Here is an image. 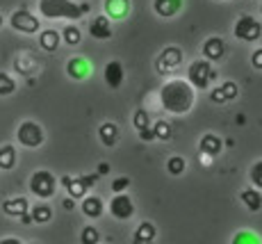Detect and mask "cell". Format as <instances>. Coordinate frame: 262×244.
Here are the masks:
<instances>
[{"label": "cell", "mask_w": 262, "mask_h": 244, "mask_svg": "<svg viewBox=\"0 0 262 244\" xmlns=\"http://www.w3.org/2000/svg\"><path fill=\"white\" fill-rule=\"evenodd\" d=\"M160 103L171 114H187L196 103V91L187 80H169L160 89Z\"/></svg>", "instance_id": "1"}, {"label": "cell", "mask_w": 262, "mask_h": 244, "mask_svg": "<svg viewBox=\"0 0 262 244\" xmlns=\"http://www.w3.org/2000/svg\"><path fill=\"white\" fill-rule=\"evenodd\" d=\"M89 3H75V0H39V14L43 18H67L78 21L89 14Z\"/></svg>", "instance_id": "2"}, {"label": "cell", "mask_w": 262, "mask_h": 244, "mask_svg": "<svg viewBox=\"0 0 262 244\" xmlns=\"http://www.w3.org/2000/svg\"><path fill=\"white\" fill-rule=\"evenodd\" d=\"M214 78H216V71L212 69V64H210L208 59H199V62L189 64L187 83L194 89H208Z\"/></svg>", "instance_id": "3"}, {"label": "cell", "mask_w": 262, "mask_h": 244, "mask_svg": "<svg viewBox=\"0 0 262 244\" xmlns=\"http://www.w3.org/2000/svg\"><path fill=\"white\" fill-rule=\"evenodd\" d=\"M57 190V178H55L50 171L46 169H39L30 176V192L39 199H50Z\"/></svg>", "instance_id": "4"}, {"label": "cell", "mask_w": 262, "mask_h": 244, "mask_svg": "<svg viewBox=\"0 0 262 244\" xmlns=\"http://www.w3.org/2000/svg\"><path fill=\"white\" fill-rule=\"evenodd\" d=\"M16 139L25 149H39L43 144V139H46V133H43V128L37 121H23L16 130Z\"/></svg>", "instance_id": "5"}, {"label": "cell", "mask_w": 262, "mask_h": 244, "mask_svg": "<svg viewBox=\"0 0 262 244\" xmlns=\"http://www.w3.org/2000/svg\"><path fill=\"white\" fill-rule=\"evenodd\" d=\"M233 34L239 39V42H258L262 37V23L258 18L249 16V14H244V16H239L237 21H235V28H233Z\"/></svg>", "instance_id": "6"}, {"label": "cell", "mask_w": 262, "mask_h": 244, "mask_svg": "<svg viewBox=\"0 0 262 244\" xmlns=\"http://www.w3.org/2000/svg\"><path fill=\"white\" fill-rule=\"evenodd\" d=\"M180 64H183V50H180L178 46H167V48L158 55V59H155V69H158L160 75L173 73Z\"/></svg>", "instance_id": "7"}, {"label": "cell", "mask_w": 262, "mask_h": 244, "mask_svg": "<svg viewBox=\"0 0 262 244\" xmlns=\"http://www.w3.org/2000/svg\"><path fill=\"white\" fill-rule=\"evenodd\" d=\"M9 25H12L16 32H23V34H34V32H39V28H41L39 18L34 16L32 12H28V9H16V12H12Z\"/></svg>", "instance_id": "8"}, {"label": "cell", "mask_w": 262, "mask_h": 244, "mask_svg": "<svg viewBox=\"0 0 262 244\" xmlns=\"http://www.w3.org/2000/svg\"><path fill=\"white\" fill-rule=\"evenodd\" d=\"M110 212H112L114 219L125 221L135 215V203L128 194H117L112 201H110Z\"/></svg>", "instance_id": "9"}, {"label": "cell", "mask_w": 262, "mask_h": 244, "mask_svg": "<svg viewBox=\"0 0 262 244\" xmlns=\"http://www.w3.org/2000/svg\"><path fill=\"white\" fill-rule=\"evenodd\" d=\"M103 78H105V83H107L110 89H119L121 85H123V80H125L123 64H121L119 59L107 62V64H105V69H103Z\"/></svg>", "instance_id": "10"}, {"label": "cell", "mask_w": 262, "mask_h": 244, "mask_svg": "<svg viewBox=\"0 0 262 244\" xmlns=\"http://www.w3.org/2000/svg\"><path fill=\"white\" fill-rule=\"evenodd\" d=\"M89 34H92L94 39H98V42L112 39V34H114L112 21H110V18L105 16V14H100V16L92 18V23H89Z\"/></svg>", "instance_id": "11"}, {"label": "cell", "mask_w": 262, "mask_h": 244, "mask_svg": "<svg viewBox=\"0 0 262 244\" xmlns=\"http://www.w3.org/2000/svg\"><path fill=\"white\" fill-rule=\"evenodd\" d=\"M67 73L73 80H87L89 73H92V62L87 57H80V55L78 57H71L67 62Z\"/></svg>", "instance_id": "12"}, {"label": "cell", "mask_w": 262, "mask_h": 244, "mask_svg": "<svg viewBox=\"0 0 262 244\" xmlns=\"http://www.w3.org/2000/svg\"><path fill=\"white\" fill-rule=\"evenodd\" d=\"M103 7L110 21H123L130 14V0H105Z\"/></svg>", "instance_id": "13"}, {"label": "cell", "mask_w": 262, "mask_h": 244, "mask_svg": "<svg viewBox=\"0 0 262 244\" xmlns=\"http://www.w3.org/2000/svg\"><path fill=\"white\" fill-rule=\"evenodd\" d=\"M224 53H226V44H224V39H221V37L205 39V44H203V57L208 59V62H219V59L224 57Z\"/></svg>", "instance_id": "14"}, {"label": "cell", "mask_w": 262, "mask_h": 244, "mask_svg": "<svg viewBox=\"0 0 262 244\" xmlns=\"http://www.w3.org/2000/svg\"><path fill=\"white\" fill-rule=\"evenodd\" d=\"M153 9L158 16L162 18H173L183 9V0H153Z\"/></svg>", "instance_id": "15"}, {"label": "cell", "mask_w": 262, "mask_h": 244, "mask_svg": "<svg viewBox=\"0 0 262 244\" xmlns=\"http://www.w3.org/2000/svg\"><path fill=\"white\" fill-rule=\"evenodd\" d=\"M199 149H201V153H203V155L214 157V155H219V153H221V149H224V141H221V137H216V135H212V133H208V135L201 137Z\"/></svg>", "instance_id": "16"}, {"label": "cell", "mask_w": 262, "mask_h": 244, "mask_svg": "<svg viewBox=\"0 0 262 244\" xmlns=\"http://www.w3.org/2000/svg\"><path fill=\"white\" fill-rule=\"evenodd\" d=\"M3 212L9 217H23L25 212H30V203L25 196H16V199H7L3 203Z\"/></svg>", "instance_id": "17"}, {"label": "cell", "mask_w": 262, "mask_h": 244, "mask_svg": "<svg viewBox=\"0 0 262 244\" xmlns=\"http://www.w3.org/2000/svg\"><path fill=\"white\" fill-rule=\"evenodd\" d=\"M62 185L69 190V196L75 201V199H84V194H87L89 187L84 185V178H71V176H64L62 178Z\"/></svg>", "instance_id": "18"}, {"label": "cell", "mask_w": 262, "mask_h": 244, "mask_svg": "<svg viewBox=\"0 0 262 244\" xmlns=\"http://www.w3.org/2000/svg\"><path fill=\"white\" fill-rule=\"evenodd\" d=\"M59 42H62V37L57 30H41V34H39V46L46 53H55L59 48Z\"/></svg>", "instance_id": "19"}, {"label": "cell", "mask_w": 262, "mask_h": 244, "mask_svg": "<svg viewBox=\"0 0 262 244\" xmlns=\"http://www.w3.org/2000/svg\"><path fill=\"white\" fill-rule=\"evenodd\" d=\"M80 208H82V212L89 219H98L103 215V199H98V196H84Z\"/></svg>", "instance_id": "20"}, {"label": "cell", "mask_w": 262, "mask_h": 244, "mask_svg": "<svg viewBox=\"0 0 262 244\" xmlns=\"http://www.w3.org/2000/svg\"><path fill=\"white\" fill-rule=\"evenodd\" d=\"M155 235H158V231H155L153 223L142 221L137 226V231H135V244H150L155 240Z\"/></svg>", "instance_id": "21"}, {"label": "cell", "mask_w": 262, "mask_h": 244, "mask_svg": "<svg viewBox=\"0 0 262 244\" xmlns=\"http://www.w3.org/2000/svg\"><path fill=\"white\" fill-rule=\"evenodd\" d=\"M98 137H100V141H103L105 146H114L117 144V139H119V126L112 124V121H107V124H103L98 128Z\"/></svg>", "instance_id": "22"}, {"label": "cell", "mask_w": 262, "mask_h": 244, "mask_svg": "<svg viewBox=\"0 0 262 244\" xmlns=\"http://www.w3.org/2000/svg\"><path fill=\"white\" fill-rule=\"evenodd\" d=\"M16 167V149L12 144H5L0 146V169L9 171Z\"/></svg>", "instance_id": "23"}, {"label": "cell", "mask_w": 262, "mask_h": 244, "mask_svg": "<svg viewBox=\"0 0 262 244\" xmlns=\"http://www.w3.org/2000/svg\"><path fill=\"white\" fill-rule=\"evenodd\" d=\"M242 203L249 208L251 212H258L262 208V194L260 190H244L242 192Z\"/></svg>", "instance_id": "24"}, {"label": "cell", "mask_w": 262, "mask_h": 244, "mask_svg": "<svg viewBox=\"0 0 262 244\" xmlns=\"http://www.w3.org/2000/svg\"><path fill=\"white\" fill-rule=\"evenodd\" d=\"M30 217H32L34 223H48L53 219V208L46 206V203H39V206H34L30 210Z\"/></svg>", "instance_id": "25"}, {"label": "cell", "mask_w": 262, "mask_h": 244, "mask_svg": "<svg viewBox=\"0 0 262 244\" xmlns=\"http://www.w3.org/2000/svg\"><path fill=\"white\" fill-rule=\"evenodd\" d=\"M59 37H62V42L67 46H78L80 42H82V32H80L78 25H67Z\"/></svg>", "instance_id": "26"}, {"label": "cell", "mask_w": 262, "mask_h": 244, "mask_svg": "<svg viewBox=\"0 0 262 244\" xmlns=\"http://www.w3.org/2000/svg\"><path fill=\"white\" fill-rule=\"evenodd\" d=\"M14 91H16L14 78L9 73H5V71H0V96H12Z\"/></svg>", "instance_id": "27"}, {"label": "cell", "mask_w": 262, "mask_h": 244, "mask_svg": "<svg viewBox=\"0 0 262 244\" xmlns=\"http://www.w3.org/2000/svg\"><path fill=\"white\" fill-rule=\"evenodd\" d=\"M153 133H155V139L167 141V139H171L173 130H171V124H167V121H155V124H153Z\"/></svg>", "instance_id": "28"}, {"label": "cell", "mask_w": 262, "mask_h": 244, "mask_svg": "<svg viewBox=\"0 0 262 244\" xmlns=\"http://www.w3.org/2000/svg\"><path fill=\"white\" fill-rule=\"evenodd\" d=\"M133 124H135V128H137V133H144L146 128H150L148 112H146V110H137V112H135V116H133Z\"/></svg>", "instance_id": "29"}, {"label": "cell", "mask_w": 262, "mask_h": 244, "mask_svg": "<svg viewBox=\"0 0 262 244\" xmlns=\"http://www.w3.org/2000/svg\"><path fill=\"white\" fill-rule=\"evenodd\" d=\"M185 157H180V155H173V157H169V162H167V169H169V174L171 176H180L185 171Z\"/></svg>", "instance_id": "30"}, {"label": "cell", "mask_w": 262, "mask_h": 244, "mask_svg": "<svg viewBox=\"0 0 262 244\" xmlns=\"http://www.w3.org/2000/svg\"><path fill=\"white\" fill-rule=\"evenodd\" d=\"M233 244H262V242L253 231H239L237 235L233 237Z\"/></svg>", "instance_id": "31"}, {"label": "cell", "mask_w": 262, "mask_h": 244, "mask_svg": "<svg viewBox=\"0 0 262 244\" xmlns=\"http://www.w3.org/2000/svg\"><path fill=\"white\" fill-rule=\"evenodd\" d=\"M100 240V233L96 231L94 226H84L82 228V235H80V242L82 244H98Z\"/></svg>", "instance_id": "32"}, {"label": "cell", "mask_w": 262, "mask_h": 244, "mask_svg": "<svg viewBox=\"0 0 262 244\" xmlns=\"http://www.w3.org/2000/svg\"><path fill=\"white\" fill-rule=\"evenodd\" d=\"M251 182L255 185V190H262V160H258L253 167H251Z\"/></svg>", "instance_id": "33"}, {"label": "cell", "mask_w": 262, "mask_h": 244, "mask_svg": "<svg viewBox=\"0 0 262 244\" xmlns=\"http://www.w3.org/2000/svg\"><path fill=\"white\" fill-rule=\"evenodd\" d=\"M210 100H212V103H226L228 96H226V91L221 87H214L212 91H210Z\"/></svg>", "instance_id": "34"}, {"label": "cell", "mask_w": 262, "mask_h": 244, "mask_svg": "<svg viewBox=\"0 0 262 244\" xmlns=\"http://www.w3.org/2000/svg\"><path fill=\"white\" fill-rule=\"evenodd\" d=\"M130 185V180L128 178H117V180L112 182V190H114V194H123V190Z\"/></svg>", "instance_id": "35"}, {"label": "cell", "mask_w": 262, "mask_h": 244, "mask_svg": "<svg viewBox=\"0 0 262 244\" xmlns=\"http://www.w3.org/2000/svg\"><path fill=\"white\" fill-rule=\"evenodd\" d=\"M221 89L226 91V96H228V100L237 98V85H235V83H224V85H221Z\"/></svg>", "instance_id": "36"}, {"label": "cell", "mask_w": 262, "mask_h": 244, "mask_svg": "<svg viewBox=\"0 0 262 244\" xmlns=\"http://www.w3.org/2000/svg\"><path fill=\"white\" fill-rule=\"evenodd\" d=\"M251 64H253V69L262 71V48H258L253 55H251Z\"/></svg>", "instance_id": "37"}, {"label": "cell", "mask_w": 262, "mask_h": 244, "mask_svg": "<svg viewBox=\"0 0 262 244\" xmlns=\"http://www.w3.org/2000/svg\"><path fill=\"white\" fill-rule=\"evenodd\" d=\"M139 137H142L144 141H153V139H155V133H153V124H150V128H146L144 133H139Z\"/></svg>", "instance_id": "38"}, {"label": "cell", "mask_w": 262, "mask_h": 244, "mask_svg": "<svg viewBox=\"0 0 262 244\" xmlns=\"http://www.w3.org/2000/svg\"><path fill=\"white\" fill-rule=\"evenodd\" d=\"M0 244H23V242L18 240V237H3V240H0Z\"/></svg>", "instance_id": "39"}, {"label": "cell", "mask_w": 262, "mask_h": 244, "mask_svg": "<svg viewBox=\"0 0 262 244\" xmlns=\"http://www.w3.org/2000/svg\"><path fill=\"white\" fill-rule=\"evenodd\" d=\"M107 171H110V165H107V162H100V165H98V176H105Z\"/></svg>", "instance_id": "40"}, {"label": "cell", "mask_w": 262, "mask_h": 244, "mask_svg": "<svg viewBox=\"0 0 262 244\" xmlns=\"http://www.w3.org/2000/svg\"><path fill=\"white\" fill-rule=\"evenodd\" d=\"M62 206H64V210H73V208H75V203H73V199H64Z\"/></svg>", "instance_id": "41"}, {"label": "cell", "mask_w": 262, "mask_h": 244, "mask_svg": "<svg viewBox=\"0 0 262 244\" xmlns=\"http://www.w3.org/2000/svg\"><path fill=\"white\" fill-rule=\"evenodd\" d=\"M18 219H21L23 223H32V217H30V212H25L23 217H18Z\"/></svg>", "instance_id": "42"}, {"label": "cell", "mask_w": 262, "mask_h": 244, "mask_svg": "<svg viewBox=\"0 0 262 244\" xmlns=\"http://www.w3.org/2000/svg\"><path fill=\"white\" fill-rule=\"evenodd\" d=\"M3 23H5V18H3V14H0V28H3Z\"/></svg>", "instance_id": "43"}, {"label": "cell", "mask_w": 262, "mask_h": 244, "mask_svg": "<svg viewBox=\"0 0 262 244\" xmlns=\"http://www.w3.org/2000/svg\"><path fill=\"white\" fill-rule=\"evenodd\" d=\"M30 244H39V242H30Z\"/></svg>", "instance_id": "44"}, {"label": "cell", "mask_w": 262, "mask_h": 244, "mask_svg": "<svg viewBox=\"0 0 262 244\" xmlns=\"http://www.w3.org/2000/svg\"><path fill=\"white\" fill-rule=\"evenodd\" d=\"M260 12H262V5H260Z\"/></svg>", "instance_id": "45"}]
</instances>
